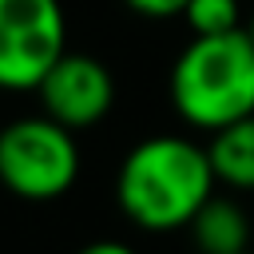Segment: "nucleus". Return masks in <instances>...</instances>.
Wrapping results in <instances>:
<instances>
[{"label":"nucleus","mask_w":254,"mask_h":254,"mask_svg":"<svg viewBox=\"0 0 254 254\" xmlns=\"http://www.w3.org/2000/svg\"><path fill=\"white\" fill-rule=\"evenodd\" d=\"M214 167L206 147L187 135L139 139L115 171V206L139 230H183L214 194Z\"/></svg>","instance_id":"1"},{"label":"nucleus","mask_w":254,"mask_h":254,"mask_svg":"<svg viewBox=\"0 0 254 254\" xmlns=\"http://www.w3.org/2000/svg\"><path fill=\"white\" fill-rule=\"evenodd\" d=\"M171 107L187 127L214 135L254 115V40L246 28L194 36L171 64Z\"/></svg>","instance_id":"2"},{"label":"nucleus","mask_w":254,"mask_h":254,"mask_svg":"<svg viewBox=\"0 0 254 254\" xmlns=\"http://www.w3.org/2000/svg\"><path fill=\"white\" fill-rule=\"evenodd\" d=\"M79 179L71 127L52 115H24L0 127V183L24 202H52Z\"/></svg>","instance_id":"3"},{"label":"nucleus","mask_w":254,"mask_h":254,"mask_svg":"<svg viewBox=\"0 0 254 254\" xmlns=\"http://www.w3.org/2000/svg\"><path fill=\"white\" fill-rule=\"evenodd\" d=\"M64 52L60 0H0V91H36Z\"/></svg>","instance_id":"4"},{"label":"nucleus","mask_w":254,"mask_h":254,"mask_svg":"<svg viewBox=\"0 0 254 254\" xmlns=\"http://www.w3.org/2000/svg\"><path fill=\"white\" fill-rule=\"evenodd\" d=\"M44 115H52L56 123L83 131L95 127L111 103H115V79L107 71V64H99L87 52H64L52 71L44 75V83L36 87Z\"/></svg>","instance_id":"5"},{"label":"nucleus","mask_w":254,"mask_h":254,"mask_svg":"<svg viewBox=\"0 0 254 254\" xmlns=\"http://www.w3.org/2000/svg\"><path fill=\"white\" fill-rule=\"evenodd\" d=\"M190 234H194V246L202 254H238V250H250V218L226 194H210L206 198V206L190 222Z\"/></svg>","instance_id":"6"},{"label":"nucleus","mask_w":254,"mask_h":254,"mask_svg":"<svg viewBox=\"0 0 254 254\" xmlns=\"http://www.w3.org/2000/svg\"><path fill=\"white\" fill-rule=\"evenodd\" d=\"M214 179L230 190H254V115L226 123L206 143Z\"/></svg>","instance_id":"7"},{"label":"nucleus","mask_w":254,"mask_h":254,"mask_svg":"<svg viewBox=\"0 0 254 254\" xmlns=\"http://www.w3.org/2000/svg\"><path fill=\"white\" fill-rule=\"evenodd\" d=\"M183 20L194 36H222L242 28V8L238 0H190L183 8Z\"/></svg>","instance_id":"8"},{"label":"nucleus","mask_w":254,"mask_h":254,"mask_svg":"<svg viewBox=\"0 0 254 254\" xmlns=\"http://www.w3.org/2000/svg\"><path fill=\"white\" fill-rule=\"evenodd\" d=\"M123 4L143 20H171V16H183L190 0H123Z\"/></svg>","instance_id":"9"},{"label":"nucleus","mask_w":254,"mask_h":254,"mask_svg":"<svg viewBox=\"0 0 254 254\" xmlns=\"http://www.w3.org/2000/svg\"><path fill=\"white\" fill-rule=\"evenodd\" d=\"M75 254H139V250H135V246H127V242H115V238H95V242L79 246Z\"/></svg>","instance_id":"10"},{"label":"nucleus","mask_w":254,"mask_h":254,"mask_svg":"<svg viewBox=\"0 0 254 254\" xmlns=\"http://www.w3.org/2000/svg\"><path fill=\"white\" fill-rule=\"evenodd\" d=\"M246 32H250V40H254V16H250V24H246Z\"/></svg>","instance_id":"11"},{"label":"nucleus","mask_w":254,"mask_h":254,"mask_svg":"<svg viewBox=\"0 0 254 254\" xmlns=\"http://www.w3.org/2000/svg\"><path fill=\"white\" fill-rule=\"evenodd\" d=\"M238 254H254V250H238Z\"/></svg>","instance_id":"12"}]
</instances>
